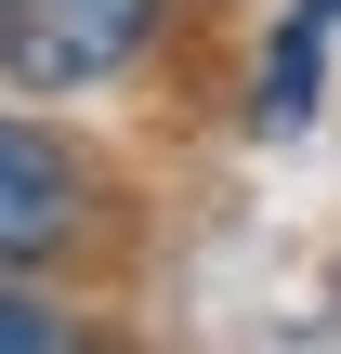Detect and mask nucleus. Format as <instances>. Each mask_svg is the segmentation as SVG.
Masks as SVG:
<instances>
[{"instance_id":"f03ea898","label":"nucleus","mask_w":341,"mask_h":354,"mask_svg":"<svg viewBox=\"0 0 341 354\" xmlns=\"http://www.w3.org/2000/svg\"><path fill=\"white\" fill-rule=\"evenodd\" d=\"M79 236H92V171H79V145L0 105V276L66 263Z\"/></svg>"},{"instance_id":"39448f33","label":"nucleus","mask_w":341,"mask_h":354,"mask_svg":"<svg viewBox=\"0 0 341 354\" xmlns=\"http://www.w3.org/2000/svg\"><path fill=\"white\" fill-rule=\"evenodd\" d=\"M0 13H13V0H0Z\"/></svg>"},{"instance_id":"f257e3e1","label":"nucleus","mask_w":341,"mask_h":354,"mask_svg":"<svg viewBox=\"0 0 341 354\" xmlns=\"http://www.w3.org/2000/svg\"><path fill=\"white\" fill-rule=\"evenodd\" d=\"M171 0H13L0 13V79L66 105V92H118L145 53H158Z\"/></svg>"},{"instance_id":"20e7f679","label":"nucleus","mask_w":341,"mask_h":354,"mask_svg":"<svg viewBox=\"0 0 341 354\" xmlns=\"http://www.w3.org/2000/svg\"><path fill=\"white\" fill-rule=\"evenodd\" d=\"M0 354H105V342H92V315H66L53 289L0 276Z\"/></svg>"},{"instance_id":"7ed1b4c3","label":"nucleus","mask_w":341,"mask_h":354,"mask_svg":"<svg viewBox=\"0 0 341 354\" xmlns=\"http://www.w3.org/2000/svg\"><path fill=\"white\" fill-rule=\"evenodd\" d=\"M329 39H341V0H289V26L250 66V131H302L329 105Z\"/></svg>"}]
</instances>
